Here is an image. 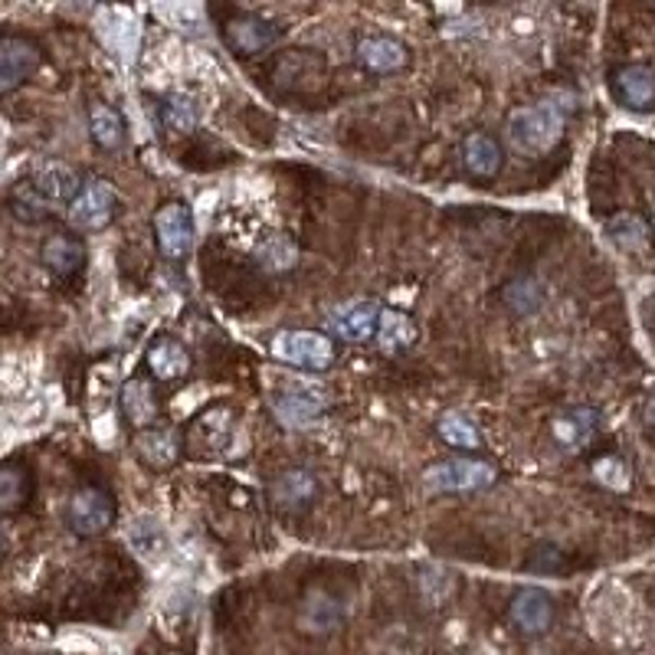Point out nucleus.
<instances>
[{
  "label": "nucleus",
  "mask_w": 655,
  "mask_h": 655,
  "mask_svg": "<svg viewBox=\"0 0 655 655\" xmlns=\"http://www.w3.org/2000/svg\"><path fill=\"white\" fill-rule=\"evenodd\" d=\"M79 188H82L79 175L69 168V164L50 160L14 194V214H21L24 220H43L56 207H69L73 197L79 194Z\"/></svg>",
  "instance_id": "f257e3e1"
},
{
  "label": "nucleus",
  "mask_w": 655,
  "mask_h": 655,
  "mask_svg": "<svg viewBox=\"0 0 655 655\" xmlns=\"http://www.w3.org/2000/svg\"><path fill=\"white\" fill-rule=\"evenodd\" d=\"M564 134V112L551 102L525 105L509 115V141L525 154L551 151Z\"/></svg>",
  "instance_id": "f03ea898"
},
{
  "label": "nucleus",
  "mask_w": 655,
  "mask_h": 655,
  "mask_svg": "<svg viewBox=\"0 0 655 655\" xmlns=\"http://www.w3.org/2000/svg\"><path fill=\"white\" fill-rule=\"evenodd\" d=\"M272 355L301 371H328L338 361L335 342L321 332H282L272 345Z\"/></svg>",
  "instance_id": "7ed1b4c3"
},
{
  "label": "nucleus",
  "mask_w": 655,
  "mask_h": 655,
  "mask_svg": "<svg viewBox=\"0 0 655 655\" xmlns=\"http://www.w3.org/2000/svg\"><path fill=\"white\" fill-rule=\"evenodd\" d=\"M121 210V197L115 194V188L108 181H89L79 188V194L69 204V223L76 230L95 233L105 230Z\"/></svg>",
  "instance_id": "20e7f679"
},
{
  "label": "nucleus",
  "mask_w": 655,
  "mask_h": 655,
  "mask_svg": "<svg viewBox=\"0 0 655 655\" xmlns=\"http://www.w3.org/2000/svg\"><path fill=\"white\" fill-rule=\"evenodd\" d=\"M381 311H384V305H377L371 298L348 301V305H342L328 314V332H332V338L348 342V345H368L377 338Z\"/></svg>",
  "instance_id": "39448f33"
},
{
  "label": "nucleus",
  "mask_w": 655,
  "mask_h": 655,
  "mask_svg": "<svg viewBox=\"0 0 655 655\" xmlns=\"http://www.w3.org/2000/svg\"><path fill=\"white\" fill-rule=\"evenodd\" d=\"M499 478L496 465L478 459H446L426 472V485L436 491H478Z\"/></svg>",
  "instance_id": "423d86ee"
},
{
  "label": "nucleus",
  "mask_w": 655,
  "mask_h": 655,
  "mask_svg": "<svg viewBox=\"0 0 655 655\" xmlns=\"http://www.w3.org/2000/svg\"><path fill=\"white\" fill-rule=\"evenodd\" d=\"M69 528L79 538H95L105 535L115 525V502L108 499V491L102 488H79L69 499Z\"/></svg>",
  "instance_id": "0eeeda50"
},
{
  "label": "nucleus",
  "mask_w": 655,
  "mask_h": 655,
  "mask_svg": "<svg viewBox=\"0 0 655 655\" xmlns=\"http://www.w3.org/2000/svg\"><path fill=\"white\" fill-rule=\"evenodd\" d=\"M154 233H157V246L168 259H184L194 249V217L188 210V204L175 201L164 204L154 217Z\"/></svg>",
  "instance_id": "6e6552de"
},
{
  "label": "nucleus",
  "mask_w": 655,
  "mask_h": 655,
  "mask_svg": "<svg viewBox=\"0 0 655 655\" xmlns=\"http://www.w3.org/2000/svg\"><path fill=\"white\" fill-rule=\"evenodd\" d=\"M43 63V53L27 37H4L0 40V95L24 86Z\"/></svg>",
  "instance_id": "1a4fd4ad"
},
{
  "label": "nucleus",
  "mask_w": 655,
  "mask_h": 655,
  "mask_svg": "<svg viewBox=\"0 0 655 655\" xmlns=\"http://www.w3.org/2000/svg\"><path fill=\"white\" fill-rule=\"evenodd\" d=\"M512 622L525 635H541L554 622V600L541 587H525L512 600Z\"/></svg>",
  "instance_id": "9d476101"
},
{
  "label": "nucleus",
  "mask_w": 655,
  "mask_h": 655,
  "mask_svg": "<svg viewBox=\"0 0 655 655\" xmlns=\"http://www.w3.org/2000/svg\"><path fill=\"white\" fill-rule=\"evenodd\" d=\"M462 164H465V171H468L472 178H481V181H485V178H496V175L502 171L505 151H502V144H499L496 134L475 131V134H468L465 144H462Z\"/></svg>",
  "instance_id": "9b49d317"
},
{
  "label": "nucleus",
  "mask_w": 655,
  "mask_h": 655,
  "mask_svg": "<svg viewBox=\"0 0 655 655\" xmlns=\"http://www.w3.org/2000/svg\"><path fill=\"white\" fill-rule=\"evenodd\" d=\"M324 397H321V390H282V394H275V400H272V407H275V416L285 423V426H292V429H301V426H314L318 420H321V413H324Z\"/></svg>",
  "instance_id": "f8f14e48"
},
{
  "label": "nucleus",
  "mask_w": 655,
  "mask_h": 655,
  "mask_svg": "<svg viewBox=\"0 0 655 655\" xmlns=\"http://www.w3.org/2000/svg\"><path fill=\"white\" fill-rule=\"evenodd\" d=\"M279 37H282V30H279L275 24H269V21H262V17H253V14H243V17L230 21V27H227L230 47H233L236 53H246V56L275 47Z\"/></svg>",
  "instance_id": "ddd939ff"
},
{
  "label": "nucleus",
  "mask_w": 655,
  "mask_h": 655,
  "mask_svg": "<svg viewBox=\"0 0 655 655\" xmlns=\"http://www.w3.org/2000/svg\"><path fill=\"white\" fill-rule=\"evenodd\" d=\"M358 60L371 69V73H397L407 66L410 60V50L397 40V37H364L358 43Z\"/></svg>",
  "instance_id": "4468645a"
},
{
  "label": "nucleus",
  "mask_w": 655,
  "mask_h": 655,
  "mask_svg": "<svg viewBox=\"0 0 655 655\" xmlns=\"http://www.w3.org/2000/svg\"><path fill=\"white\" fill-rule=\"evenodd\" d=\"M43 262L50 272L56 275H76L82 266H86V246L79 236H69V233H56L43 243Z\"/></svg>",
  "instance_id": "2eb2a0df"
},
{
  "label": "nucleus",
  "mask_w": 655,
  "mask_h": 655,
  "mask_svg": "<svg viewBox=\"0 0 655 655\" xmlns=\"http://www.w3.org/2000/svg\"><path fill=\"white\" fill-rule=\"evenodd\" d=\"M272 496H275V505L282 509H305L318 496V481L308 468H288L272 485Z\"/></svg>",
  "instance_id": "dca6fc26"
},
{
  "label": "nucleus",
  "mask_w": 655,
  "mask_h": 655,
  "mask_svg": "<svg viewBox=\"0 0 655 655\" xmlns=\"http://www.w3.org/2000/svg\"><path fill=\"white\" fill-rule=\"evenodd\" d=\"M138 455L151 468H171L181 455V436L175 429H144L138 436Z\"/></svg>",
  "instance_id": "f3484780"
},
{
  "label": "nucleus",
  "mask_w": 655,
  "mask_h": 655,
  "mask_svg": "<svg viewBox=\"0 0 655 655\" xmlns=\"http://www.w3.org/2000/svg\"><path fill=\"white\" fill-rule=\"evenodd\" d=\"M596 426H600V413H596V410H590V407H574V410H567V413H561V416L554 420V436H557L567 449H583V446L593 439Z\"/></svg>",
  "instance_id": "a211bd4d"
},
{
  "label": "nucleus",
  "mask_w": 655,
  "mask_h": 655,
  "mask_svg": "<svg viewBox=\"0 0 655 655\" xmlns=\"http://www.w3.org/2000/svg\"><path fill=\"white\" fill-rule=\"evenodd\" d=\"M616 95L629 108H648L655 102V73L645 66H622L616 73Z\"/></svg>",
  "instance_id": "6ab92c4d"
},
{
  "label": "nucleus",
  "mask_w": 655,
  "mask_h": 655,
  "mask_svg": "<svg viewBox=\"0 0 655 655\" xmlns=\"http://www.w3.org/2000/svg\"><path fill=\"white\" fill-rule=\"evenodd\" d=\"M416 324H413V318L410 314H403V311H397V308H384L381 311V321H377V345H381V351H387V355H394V351H403V348H410L413 342H416Z\"/></svg>",
  "instance_id": "aec40b11"
},
{
  "label": "nucleus",
  "mask_w": 655,
  "mask_h": 655,
  "mask_svg": "<svg viewBox=\"0 0 655 655\" xmlns=\"http://www.w3.org/2000/svg\"><path fill=\"white\" fill-rule=\"evenodd\" d=\"M147 368L157 381H178L191 371V355L181 342L164 338L147 351Z\"/></svg>",
  "instance_id": "412c9836"
},
{
  "label": "nucleus",
  "mask_w": 655,
  "mask_h": 655,
  "mask_svg": "<svg viewBox=\"0 0 655 655\" xmlns=\"http://www.w3.org/2000/svg\"><path fill=\"white\" fill-rule=\"evenodd\" d=\"M121 413L131 426H151V420L157 416V400L147 381H128L121 387Z\"/></svg>",
  "instance_id": "4be33fe9"
},
{
  "label": "nucleus",
  "mask_w": 655,
  "mask_h": 655,
  "mask_svg": "<svg viewBox=\"0 0 655 655\" xmlns=\"http://www.w3.org/2000/svg\"><path fill=\"white\" fill-rule=\"evenodd\" d=\"M606 236L613 246H619L622 253H642L648 246V227L642 217L635 214H619L606 223Z\"/></svg>",
  "instance_id": "5701e85b"
},
{
  "label": "nucleus",
  "mask_w": 655,
  "mask_h": 655,
  "mask_svg": "<svg viewBox=\"0 0 655 655\" xmlns=\"http://www.w3.org/2000/svg\"><path fill=\"white\" fill-rule=\"evenodd\" d=\"M30 496V475L21 465H0V512H17L24 509Z\"/></svg>",
  "instance_id": "b1692460"
},
{
  "label": "nucleus",
  "mask_w": 655,
  "mask_h": 655,
  "mask_svg": "<svg viewBox=\"0 0 655 655\" xmlns=\"http://www.w3.org/2000/svg\"><path fill=\"white\" fill-rule=\"evenodd\" d=\"M160 121L168 131H178V134H188L197 128L201 121V108L191 95H171L168 102L160 105Z\"/></svg>",
  "instance_id": "393cba45"
},
{
  "label": "nucleus",
  "mask_w": 655,
  "mask_h": 655,
  "mask_svg": "<svg viewBox=\"0 0 655 655\" xmlns=\"http://www.w3.org/2000/svg\"><path fill=\"white\" fill-rule=\"evenodd\" d=\"M89 128H92L95 144H102V147H108V151H115V147L125 141V125H121V118H118L108 105H92V112H89Z\"/></svg>",
  "instance_id": "a878e982"
},
{
  "label": "nucleus",
  "mask_w": 655,
  "mask_h": 655,
  "mask_svg": "<svg viewBox=\"0 0 655 655\" xmlns=\"http://www.w3.org/2000/svg\"><path fill=\"white\" fill-rule=\"evenodd\" d=\"M439 436L455 446V449H478L481 446V433L475 429V423L465 413H442L439 420Z\"/></svg>",
  "instance_id": "bb28decb"
},
{
  "label": "nucleus",
  "mask_w": 655,
  "mask_h": 655,
  "mask_svg": "<svg viewBox=\"0 0 655 655\" xmlns=\"http://www.w3.org/2000/svg\"><path fill=\"white\" fill-rule=\"evenodd\" d=\"M128 541L141 557H157L164 548H168V538H164V528L154 518H134L128 528Z\"/></svg>",
  "instance_id": "cd10ccee"
},
{
  "label": "nucleus",
  "mask_w": 655,
  "mask_h": 655,
  "mask_svg": "<svg viewBox=\"0 0 655 655\" xmlns=\"http://www.w3.org/2000/svg\"><path fill=\"white\" fill-rule=\"evenodd\" d=\"M256 259H259L262 269H269V272H285V269L295 266L298 249H295V243H292L288 236H269V240L256 249Z\"/></svg>",
  "instance_id": "c85d7f7f"
},
{
  "label": "nucleus",
  "mask_w": 655,
  "mask_h": 655,
  "mask_svg": "<svg viewBox=\"0 0 655 655\" xmlns=\"http://www.w3.org/2000/svg\"><path fill=\"white\" fill-rule=\"evenodd\" d=\"M505 301L515 314H535L544 301V288L535 279H518L505 288Z\"/></svg>",
  "instance_id": "c756f323"
},
{
  "label": "nucleus",
  "mask_w": 655,
  "mask_h": 655,
  "mask_svg": "<svg viewBox=\"0 0 655 655\" xmlns=\"http://www.w3.org/2000/svg\"><path fill=\"white\" fill-rule=\"evenodd\" d=\"M157 14L164 21L178 24V30H191V34H197V27L204 30V11L201 8H157Z\"/></svg>",
  "instance_id": "7c9ffc66"
},
{
  "label": "nucleus",
  "mask_w": 655,
  "mask_h": 655,
  "mask_svg": "<svg viewBox=\"0 0 655 655\" xmlns=\"http://www.w3.org/2000/svg\"><path fill=\"white\" fill-rule=\"evenodd\" d=\"M596 478L609 488H626L629 485V475H626V465L619 459H603L596 462Z\"/></svg>",
  "instance_id": "2f4dec72"
},
{
  "label": "nucleus",
  "mask_w": 655,
  "mask_h": 655,
  "mask_svg": "<svg viewBox=\"0 0 655 655\" xmlns=\"http://www.w3.org/2000/svg\"><path fill=\"white\" fill-rule=\"evenodd\" d=\"M645 423L655 426V397H648V403H645Z\"/></svg>",
  "instance_id": "473e14b6"
}]
</instances>
